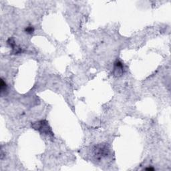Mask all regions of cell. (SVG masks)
<instances>
[{
  "mask_svg": "<svg viewBox=\"0 0 171 171\" xmlns=\"http://www.w3.org/2000/svg\"><path fill=\"white\" fill-rule=\"evenodd\" d=\"M32 127L34 129L39 131L41 134L48 135V136H53V132L51 129L49 124L46 120H40L32 124Z\"/></svg>",
  "mask_w": 171,
  "mask_h": 171,
  "instance_id": "6da1fadb",
  "label": "cell"
},
{
  "mask_svg": "<svg viewBox=\"0 0 171 171\" xmlns=\"http://www.w3.org/2000/svg\"><path fill=\"white\" fill-rule=\"evenodd\" d=\"M94 154L96 159L100 160L102 158L108 156L109 154V148L106 144H98L94 149Z\"/></svg>",
  "mask_w": 171,
  "mask_h": 171,
  "instance_id": "7a4b0ae2",
  "label": "cell"
},
{
  "mask_svg": "<svg viewBox=\"0 0 171 171\" xmlns=\"http://www.w3.org/2000/svg\"><path fill=\"white\" fill-rule=\"evenodd\" d=\"M124 72L123 64L120 60H116L114 64V74L116 76H121Z\"/></svg>",
  "mask_w": 171,
  "mask_h": 171,
  "instance_id": "3957f363",
  "label": "cell"
},
{
  "mask_svg": "<svg viewBox=\"0 0 171 171\" xmlns=\"http://www.w3.org/2000/svg\"><path fill=\"white\" fill-rule=\"evenodd\" d=\"M0 90H1V94H2L3 93L6 92V91L7 90V84H6V82L3 80V78L1 79V84H0Z\"/></svg>",
  "mask_w": 171,
  "mask_h": 171,
  "instance_id": "277c9868",
  "label": "cell"
},
{
  "mask_svg": "<svg viewBox=\"0 0 171 171\" xmlns=\"http://www.w3.org/2000/svg\"><path fill=\"white\" fill-rule=\"evenodd\" d=\"M25 31H26V33H28V34H32L34 32V28H33L32 26H28V27H27L26 28Z\"/></svg>",
  "mask_w": 171,
  "mask_h": 171,
  "instance_id": "5b68a950",
  "label": "cell"
},
{
  "mask_svg": "<svg viewBox=\"0 0 171 171\" xmlns=\"http://www.w3.org/2000/svg\"><path fill=\"white\" fill-rule=\"evenodd\" d=\"M144 169L146 170H154V168H151V167H148V168H144Z\"/></svg>",
  "mask_w": 171,
  "mask_h": 171,
  "instance_id": "8992f818",
  "label": "cell"
}]
</instances>
